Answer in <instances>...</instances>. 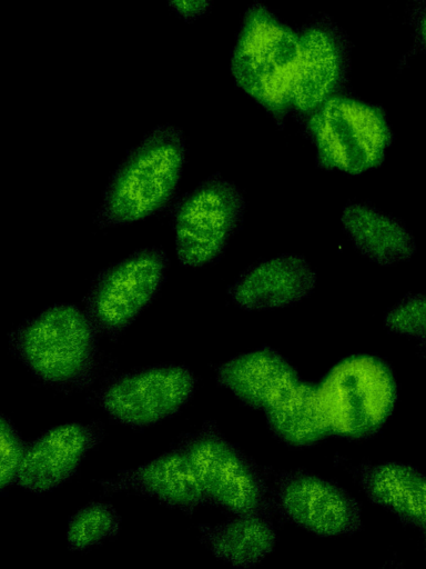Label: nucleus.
I'll use <instances>...</instances> for the list:
<instances>
[{"label":"nucleus","instance_id":"1","mask_svg":"<svg viewBox=\"0 0 426 569\" xmlns=\"http://www.w3.org/2000/svg\"><path fill=\"white\" fill-rule=\"evenodd\" d=\"M184 160L183 132L170 124L154 128L110 177L98 210V224H128L161 210L175 192Z\"/></svg>","mask_w":426,"mask_h":569},{"label":"nucleus","instance_id":"2","mask_svg":"<svg viewBox=\"0 0 426 569\" xmlns=\"http://www.w3.org/2000/svg\"><path fill=\"white\" fill-rule=\"evenodd\" d=\"M97 328L70 303L45 308L11 336L17 356L40 380L62 388L88 383L95 371Z\"/></svg>","mask_w":426,"mask_h":569},{"label":"nucleus","instance_id":"3","mask_svg":"<svg viewBox=\"0 0 426 569\" xmlns=\"http://www.w3.org/2000/svg\"><path fill=\"white\" fill-rule=\"evenodd\" d=\"M301 37L260 4L243 19L231 71L236 84L272 113L292 107Z\"/></svg>","mask_w":426,"mask_h":569},{"label":"nucleus","instance_id":"4","mask_svg":"<svg viewBox=\"0 0 426 569\" xmlns=\"http://www.w3.org/2000/svg\"><path fill=\"white\" fill-rule=\"evenodd\" d=\"M332 435L361 439L377 432L395 407L397 387L379 358L355 355L336 363L318 386Z\"/></svg>","mask_w":426,"mask_h":569},{"label":"nucleus","instance_id":"5","mask_svg":"<svg viewBox=\"0 0 426 569\" xmlns=\"http://www.w3.org/2000/svg\"><path fill=\"white\" fill-rule=\"evenodd\" d=\"M308 129L321 167L359 174L378 167L392 142L384 113L368 103L333 96L317 108Z\"/></svg>","mask_w":426,"mask_h":569},{"label":"nucleus","instance_id":"6","mask_svg":"<svg viewBox=\"0 0 426 569\" xmlns=\"http://www.w3.org/2000/svg\"><path fill=\"white\" fill-rule=\"evenodd\" d=\"M244 211L240 189L221 177H211L185 193L173 216L181 264L199 268L215 261L239 228Z\"/></svg>","mask_w":426,"mask_h":569},{"label":"nucleus","instance_id":"7","mask_svg":"<svg viewBox=\"0 0 426 569\" xmlns=\"http://www.w3.org/2000/svg\"><path fill=\"white\" fill-rule=\"evenodd\" d=\"M166 269L168 257L161 248L135 250L97 276L84 312L98 331L112 337L121 333L154 298Z\"/></svg>","mask_w":426,"mask_h":569},{"label":"nucleus","instance_id":"8","mask_svg":"<svg viewBox=\"0 0 426 569\" xmlns=\"http://www.w3.org/2000/svg\"><path fill=\"white\" fill-rule=\"evenodd\" d=\"M192 460L209 500L234 515H265L267 487L252 462L213 425H204L180 445Z\"/></svg>","mask_w":426,"mask_h":569},{"label":"nucleus","instance_id":"9","mask_svg":"<svg viewBox=\"0 0 426 569\" xmlns=\"http://www.w3.org/2000/svg\"><path fill=\"white\" fill-rule=\"evenodd\" d=\"M194 386L186 367L154 366L115 378L101 389L98 399L112 419L146 427L174 415L191 398Z\"/></svg>","mask_w":426,"mask_h":569},{"label":"nucleus","instance_id":"10","mask_svg":"<svg viewBox=\"0 0 426 569\" xmlns=\"http://www.w3.org/2000/svg\"><path fill=\"white\" fill-rule=\"evenodd\" d=\"M276 499L291 522L321 537L352 535L362 526L357 500L335 482L308 471L282 472Z\"/></svg>","mask_w":426,"mask_h":569},{"label":"nucleus","instance_id":"11","mask_svg":"<svg viewBox=\"0 0 426 569\" xmlns=\"http://www.w3.org/2000/svg\"><path fill=\"white\" fill-rule=\"evenodd\" d=\"M98 441L99 431L89 425L64 423L50 428L27 446L18 485L37 493L59 487L73 476Z\"/></svg>","mask_w":426,"mask_h":569},{"label":"nucleus","instance_id":"12","mask_svg":"<svg viewBox=\"0 0 426 569\" xmlns=\"http://www.w3.org/2000/svg\"><path fill=\"white\" fill-rule=\"evenodd\" d=\"M106 491L131 490L191 513L209 501L191 458L180 446L100 482Z\"/></svg>","mask_w":426,"mask_h":569},{"label":"nucleus","instance_id":"13","mask_svg":"<svg viewBox=\"0 0 426 569\" xmlns=\"http://www.w3.org/2000/svg\"><path fill=\"white\" fill-rule=\"evenodd\" d=\"M316 273L297 254H281L250 267L230 288L235 305L246 310H272L308 297Z\"/></svg>","mask_w":426,"mask_h":569},{"label":"nucleus","instance_id":"14","mask_svg":"<svg viewBox=\"0 0 426 569\" xmlns=\"http://www.w3.org/2000/svg\"><path fill=\"white\" fill-rule=\"evenodd\" d=\"M216 380L241 401L263 411L300 381L292 365L268 347L227 360L219 367Z\"/></svg>","mask_w":426,"mask_h":569},{"label":"nucleus","instance_id":"15","mask_svg":"<svg viewBox=\"0 0 426 569\" xmlns=\"http://www.w3.org/2000/svg\"><path fill=\"white\" fill-rule=\"evenodd\" d=\"M359 483L368 499L400 521L426 527V475L397 461L363 466Z\"/></svg>","mask_w":426,"mask_h":569},{"label":"nucleus","instance_id":"16","mask_svg":"<svg viewBox=\"0 0 426 569\" xmlns=\"http://www.w3.org/2000/svg\"><path fill=\"white\" fill-rule=\"evenodd\" d=\"M341 223L353 246L377 264H397L416 251L415 240L404 224L368 204L348 203Z\"/></svg>","mask_w":426,"mask_h":569},{"label":"nucleus","instance_id":"17","mask_svg":"<svg viewBox=\"0 0 426 569\" xmlns=\"http://www.w3.org/2000/svg\"><path fill=\"white\" fill-rule=\"evenodd\" d=\"M301 37V57L292 107L314 112L333 97L342 73V52L335 37L323 28H310Z\"/></svg>","mask_w":426,"mask_h":569},{"label":"nucleus","instance_id":"18","mask_svg":"<svg viewBox=\"0 0 426 569\" xmlns=\"http://www.w3.org/2000/svg\"><path fill=\"white\" fill-rule=\"evenodd\" d=\"M200 533L216 558L241 568L257 565L276 543L273 525L261 513L235 515L215 526H201Z\"/></svg>","mask_w":426,"mask_h":569},{"label":"nucleus","instance_id":"19","mask_svg":"<svg viewBox=\"0 0 426 569\" xmlns=\"http://www.w3.org/2000/svg\"><path fill=\"white\" fill-rule=\"evenodd\" d=\"M272 432L295 447H307L332 435L318 386L298 381L264 410Z\"/></svg>","mask_w":426,"mask_h":569},{"label":"nucleus","instance_id":"20","mask_svg":"<svg viewBox=\"0 0 426 569\" xmlns=\"http://www.w3.org/2000/svg\"><path fill=\"white\" fill-rule=\"evenodd\" d=\"M120 517L115 509L104 502H91L78 510L67 528L68 548L84 550L104 539L115 536L120 529Z\"/></svg>","mask_w":426,"mask_h":569},{"label":"nucleus","instance_id":"21","mask_svg":"<svg viewBox=\"0 0 426 569\" xmlns=\"http://www.w3.org/2000/svg\"><path fill=\"white\" fill-rule=\"evenodd\" d=\"M384 323L392 332L426 343V292L402 299L387 312Z\"/></svg>","mask_w":426,"mask_h":569},{"label":"nucleus","instance_id":"22","mask_svg":"<svg viewBox=\"0 0 426 569\" xmlns=\"http://www.w3.org/2000/svg\"><path fill=\"white\" fill-rule=\"evenodd\" d=\"M0 428V487L4 490L17 481L27 446L11 421L3 416Z\"/></svg>","mask_w":426,"mask_h":569},{"label":"nucleus","instance_id":"23","mask_svg":"<svg viewBox=\"0 0 426 569\" xmlns=\"http://www.w3.org/2000/svg\"><path fill=\"white\" fill-rule=\"evenodd\" d=\"M168 2L180 17L192 21L205 13L212 0H168Z\"/></svg>","mask_w":426,"mask_h":569},{"label":"nucleus","instance_id":"24","mask_svg":"<svg viewBox=\"0 0 426 569\" xmlns=\"http://www.w3.org/2000/svg\"><path fill=\"white\" fill-rule=\"evenodd\" d=\"M420 38L426 48V16L422 19L419 27Z\"/></svg>","mask_w":426,"mask_h":569},{"label":"nucleus","instance_id":"25","mask_svg":"<svg viewBox=\"0 0 426 569\" xmlns=\"http://www.w3.org/2000/svg\"><path fill=\"white\" fill-rule=\"evenodd\" d=\"M423 530H424L425 546H426V527Z\"/></svg>","mask_w":426,"mask_h":569}]
</instances>
